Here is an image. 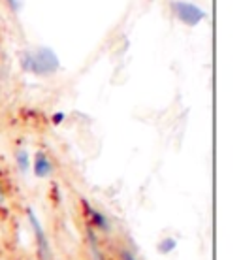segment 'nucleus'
<instances>
[{
    "mask_svg": "<svg viewBox=\"0 0 241 260\" xmlns=\"http://www.w3.org/2000/svg\"><path fill=\"white\" fill-rule=\"evenodd\" d=\"M21 68L38 78H49L55 76L60 68V60L57 53L51 47H36V49H26L19 57Z\"/></svg>",
    "mask_w": 241,
    "mask_h": 260,
    "instance_id": "nucleus-1",
    "label": "nucleus"
},
{
    "mask_svg": "<svg viewBox=\"0 0 241 260\" xmlns=\"http://www.w3.org/2000/svg\"><path fill=\"white\" fill-rule=\"evenodd\" d=\"M26 221L30 224V230L34 234V240H36V249H38V258L40 260H53V249L51 243H49V238L46 234V228L40 221V217L36 215L32 208H26Z\"/></svg>",
    "mask_w": 241,
    "mask_h": 260,
    "instance_id": "nucleus-2",
    "label": "nucleus"
},
{
    "mask_svg": "<svg viewBox=\"0 0 241 260\" xmlns=\"http://www.w3.org/2000/svg\"><path fill=\"white\" fill-rule=\"evenodd\" d=\"M171 10H174L177 19L187 26L200 25V23L208 17V13L203 12L202 8L192 4V2H185V0H177V2H174V4H171Z\"/></svg>",
    "mask_w": 241,
    "mask_h": 260,
    "instance_id": "nucleus-3",
    "label": "nucleus"
},
{
    "mask_svg": "<svg viewBox=\"0 0 241 260\" xmlns=\"http://www.w3.org/2000/svg\"><path fill=\"white\" fill-rule=\"evenodd\" d=\"M85 208V217L89 221V226L94 230V232H102V234H111V221L108 219V215L104 211L96 209L94 206H91L87 200H81Z\"/></svg>",
    "mask_w": 241,
    "mask_h": 260,
    "instance_id": "nucleus-4",
    "label": "nucleus"
},
{
    "mask_svg": "<svg viewBox=\"0 0 241 260\" xmlns=\"http://www.w3.org/2000/svg\"><path fill=\"white\" fill-rule=\"evenodd\" d=\"M53 172H55V166H53L51 158L47 156V153L38 151L32 160V174L38 179H49L53 176Z\"/></svg>",
    "mask_w": 241,
    "mask_h": 260,
    "instance_id": "nucleus-5",
    "label": "nucleus"
},
{
    "mask_svg": "<svg viewBox=\"0 0 241 260\" xmlns=\"http://www.w3.org/2000/svg\"><path fill=\"white\" fill-rule=\"evenodd\" d=\"M85 234H87V245H89V251H91V258L92 260H110L104 254L102 247H100V241H98L96 232H94L91 226H87L85 228Z\"/></svg>",
    "mask_w": 241,
    "mask_h": 260,
    "instance_id": "nucleus-6",
    "label": "nucleus"
},
{
    "mask_svg": "<svg viewBox=\"0 0 241 260\" xmlns=\"http://www.w3.org/2000/svg\"><path fill=\"white\" fill-rule=\"evenodd\" d=\"M13 160H15V166L21 174H28L30 170V155L26 153V149H17L13 153Z\"/></svg>",
    "mask_w": 241,
    "mask_h": 260,
    "instance_id": "nucleus-7",
    "label": "nucleus"
},
{
    "mask_svg": "<svg viewBox=\"0 0 241 260\" xmlns=\"http://www.w3.org/2000/svg\"><path fill=\"white\" fill-rule=\"evenodd\" d=\"M158 253L160 254H169V253H174L177 249V240L176 238H171V236H166V238H162V240L158 241Z\"/></svg>",
    "mask_w": 241,
    "mask_h": 260,
    "instance_id": "nucleus-8",
    "label": "nucleus"
},
{
    "mask_svg": "<svg viewBox=\"0 0 241 260\" xmlns=\"http://www.w3.org/2000/svg\"><path fill=\"white\" fill-rule=\"evenodd\" d=\"M119 258L121 260H137L136 258V254L132 253L130 249H119Z\"/></svg>",
    "mask_w": 241,
    "mask_h": 260,
    "instance_id": "nucleus-9",
    "label": "nucleus"
},
{
    "mask_svg": "<svg viewBox=\"0 0 241 260\" xmlns=\"http://www.w3.org/2000/svg\"><path fill=\"white\" fill-rule=\"evenodd\" d=\"M64 119H66L64 113H55V115H53V123H55V124H60L62 121H64Z\"/></svg>",
    "mask_w": 241,
    "mask_h": 260,
    "instance_id": "nucleus-10",
    "label": "nucleus"
},
{
    "mask_svg": "<svg viewBox=\"0 0 241 260\" xmlns=\"http://www.w3.org/2000/svg\"><path fill=\"white\" fill-rule=\"evenodd\" d=\"M4 206H6V194L2 190V185H0V208H4Z\"/></svg>",
    "mask_w": 241,
    "mask_h": 260,
    "instance_id": "nucleus-11",
    "label": "nucleus"
}]
</instances>
